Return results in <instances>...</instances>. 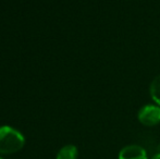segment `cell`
<instances>
[{"label": "cell", "mask_w": 160, "mask_h": 159, "mask_svg": "<svg viewBox=\"0 0 160 159\" xmlns=\"http://www.w3.org/2000/svg\"><path fill=\"white\" fill-rule=\"evenodd\" d=\"M137 119L145 127H155L160 123V106L148 104L138 110Z\"/></svg>", "instance_id": "2"}, {"label": "cell", "mask_w": 160, "mask_h": 159, "mask_svg": "<svg viewBox=\"0 0 160 159\" xmlns=\"http://www.w3.org/2000/svg\"><path fill=\"white\" fill-rule=\"evenodd\" d=\"M0 159H2V158H1V157H0Z\"/></svg>", "instance_id": "7"}, {"label": "cell", "mask_w": 160, "mask_h": 159, "mask_svg": "<svg viewBox=\"0 0 160 159\" xmlns=\"http://www.w3.org/2000/svg\"><path fill=\"white\" fill-rule=\"evenodd\" d=\"M149 93L152 102L160 106V74L152 79L149 86Z\"/></svg>", "instance_id": "4"}, {"label": "cell", "mask_w": 160, "mask_h": 159, "mask_svg": "<svg viewBox=\"0 0 160 159\" xmlns=\"http://www.w3.org/2000/svg\"><path fill=\"white\" fill-rule=\"evenodd\" d=\"M119 159H149L144 147L137 144H130L121 148L118 155Z\"/></svg>", "instance_id": "3"}, {"label": "cell", "mask_w": 160, "mask_h": 159, "mask_svg": "<svg viewBox=\"0 0 160 159\" xmlns=\"http://www.w3.org/2000/svg\"><path fill=\"white\" fill-rule=\"evenodd\" d=\"M25 144L24 136L11 127H0V153L13 154L21 151Z\"/></svg>", "instance_id": "1"}, {"label": "cell", "mask_w": 160, "mask_h": 159, "mask_svg": "<svg viewBox=\"0 0 160 159\" xmlns=\"http://www.w3.org/2000/svg\"><path fill=\"white\" fill-rule=\"evenodd\" d=\"M56 159H78V148L74 145H65L57 154Z\"/></svg>", "instance_id": "5"}, {"label": "cell", "mask_w": 160, "mask_h": 159, "mask_svg": "<svg viewBox=\"0 0 160 159\" xmlns=\"http://www.w3.org/2000/svg\"><path fill=\"white\" fill-rule=\"evenodd\" d=\"M150 159H160V153L156 154V155H154V156H152V157L150 158Z\"/></svg>", "instance_id": "6"}]
</instances>
